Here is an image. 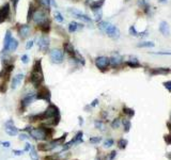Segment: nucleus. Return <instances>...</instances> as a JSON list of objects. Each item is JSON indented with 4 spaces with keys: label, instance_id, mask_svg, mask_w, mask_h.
<instances>
[{
    "label": "nucleus",
    "instance_id": "obj_1",
    "mask_svg": "<svg viewBox=\"0 0 171 160\" xmlns=\"http://www.w3.org/2000/svg\"><path fill=\"white\" fill-rule=\"evenodd\" d=\"M25 131L29 132V136L38 141H45L48 140L49 137L52 136L54 130L47 126L45 127H38V128H32V127H26Z\"/></svg>",
    "mask_w": 171,
    "mask_h": 160
},
{
    "label": "nucleus",
    "instance_id": "obj_2",
    "mask_svg": "<svg viewBox=\"0 0 171 160\" xmlns=\"http://www.w3.org/2000/svg\"><path fill=\"white\" fill-rule=\"evenodd\" d=\"M30 82L35 88L41 87V84L44 82V76L42 72V62L41 59L35 60L32 66V70L30 73Z\"/></svg>",
    "mask_w": 171,
    "mask_h": 160
},
{
    "label": "nucleus",
    "instance_id": "obj_3",
    "mask_svg": "<svg viewBox=\"0 0 171 160\" xmlns=\"http://www.w3.org/2000/svg\"><path fill=\"white\" fill-rule=\"evenodd\" d=\"M94 63H95V66H96L100 70H102V72L107 70L108 67L110 66V60H109L108 57H105V56L98 57V58L95 59Z\"/></svg>",
    "mask_w": 171,
    "mask_h": 160
},
{
    "label": "nucleus",
    "instance_id": "obj_4",
    "mask_svg": "<svg viewBox=\"0 0 171 160\" xmlns=\"http://www.w3.org/2000/svg\"><path fill=\"white\" fill-rule=\"evenodd\" d=\"M49 56H50L52 62L55 63V64H60L64 60V52L61 49H58V48L52 49V51H50V53H49Z\"/></svg>",
    "mask_w": 171,
    "mask_h": 160
},
{
    "label": "nucleus",
    "instance_id": "obj_5",
    "mask_svg": "<svg viewBox=\"0 0 171 160\" xmlns=\"http://www.w3.org/2000/svg\"><path fill=\"white\" fill-rule=\"evenodd\" d=\"M35 98H36V99H42V101L50 103V99H52L50 91H49L46 87L40 88L38 91V93H35Z\"/></svg>",
    "mask_w": 171,
    "mask_h": 160
},
{
    "label": "nucleus",
    "instance_id": "obj_6",
    "mask_svg": "<svg viewBox=\"0 0 171 160\" xmlns=\"http://www.w3.org/2000/svg\"><path fill=\"white\" fill-rule=\"evenodd\" d=\"M69 13H71L75 18H78V19H80V21H84V23H87V24H92V23H93L92 19H91V17H89L87 14H84L81 11H78V10H76V9H69Z\"/></svg>",
    "mask_w": 171,
    "mask_h": 160
},
{
    "label": "nucleus",
    "instance_id": "obj_7",
    "mask_svg": "<svg viewBox=\"0 0 171 160\" xmlns=\"http://www.w3.org/2000/svg\"><path fill=\"white\" fill-rule=\"evenodd\" d=\"M105 33L108 35L109 38H120V30L118 29V27L117 26H115V25H112L109 23V25L107 26V28L105 29Z\"/></svg>",
    "mask_w": 171,
    "mask_h": 160
},
{
    "label": "nucleus",
    "instance_id": "obj_8",
    "mask_svg": "<svg viewBox=\"0 0 171 160\" xmlns=\"http://www.w3.org/2000/svg\"><path fill=\"white\" fill-rule=\"evenodd\" d=\"M4 126H5V132H7L9 136L15 137L18 135V128L17 127H15L13 120H9V121H7L5 124H4Z\"/></svg>",
    "mask_w": 171,
    "mask_h": 160
},
{
    "label": "nucleus",
    "instance_id": "obj_9",
    "mask_svg": "<svg viewBox=\"0 0 171 160\" xmlns=\"http://www.w3.org/2000/svg\"><path fill=\"white\" fill-rule=\"evenodd\" d=\"M9 16H10V4L7 2L0 8V24L7 21Z\"/></svg>",
    "mask_w": 171,
    "mask_h": 160
},
{
    "label": "nucleus",
    "instance_id": "obj_10",
    "mask_svg": "<svg viewBox=\"0 0 171 160\" xmlns=\"http://www.w3.org/2000/svg\"><path fill=\"white\" fill-rule=\"evenodd\" d=\"M38 49L43 52H47L49 48V38L45 35H42L41 38H38Z\"/></svg>",
    "mask_w": 171,
    "mask_h": 160
},
{
    "label": "nucleus",
    "instance_id": "obj_11",
    "mask_svg": "<svg viewBox=\"0 0 171 160\" xmlns=\"http://www.w3.org/2000/svg\"><path fill=\"white\" fill-rule=\"evenodd\" d=\"M35 99V93H28V94H26L24 97L21 98V108L23 110L28 107L29 105L31 104L32 101Z\"/></svg>",
    "mask_w": 171,
    "mask_h": 160
},
{
    "label": "nucleus",
    "instance_id": "obj_12",
    "mask_svg": "<svg viewBox=\"0 0 171 160\" xmlns=\"http://www.w3.org/2000/svg\"><path fill=\"white\" fill-rule=\"evenodd\" d=\"M18 34L23 40L26 38H28L29 34H30V26L28 24H24L21 25L19 28H18Z\"/></svg>",
    "mask_w": 171,
    "mask_h": 160
},
{
    "label": "nucleus",
    "instance_id": "obj_13",
    "mask_svg": "<svg viewBox=\"0 0 171 160\" xmlns=\"http://www.w3.org/2000/svg\"><path fill=\"white\" fill-rule=\"evenodd\" d=\"M12 32L10 30H8L5 32V35H4V40H3V48H2V53H7L9 51V46H10L11 40H12Z\"/></svg>",
    "mask_w": 171,
    "mask_h": 160
},
{
    "label": "nucleus",
    "instance_id": "obj_14",
    "mask_svg": "<svg viewBox=\"0 0 171 160\" xmlns=\"http://www.w3.org/2000/svg\"><path fill=\"white\" fill-rule=\"evenodd\" d=\"M158 30H159V32H161L164 36H168V35L170 34V27H169V24L165 21H163L159 23Z\"/></svg>",
    "mask_w": 171,
    "mask_h": 160
},
{
    "label": "nucleus",
    "instance_id": "obj_15",
    "mask_svg": "<svg viewBox=\"0 0 171 160\" xmlns=\"http://www.w3.org/2000/svg\"><path fill=\"white\" fill-rule=\"evenodd\" d=\"M110 60V66L113 67V68H117V67H119L123 62V59L122 57L119 56V55H115V56H112L111 58H109Z\"/></svg>",
    "mask_w": 171,
    "mask_h": 160
},
{
    "label": "nucleus",
    "instance_id": "obj_16",
    "mask_svg": "<svg viewBox=\"0 0 171 160\" xmlns=\"http://www.w3.org/2000/svg\"><path fill=\"white\" fill-rule=\"evenodd\" d=\"M24 74H17V75H15L13 80H12V84H11V88L15 90V89H17L19 87V84L23 82V80H24Z\"/></svg>",
    "mask_w": 171,
    "mask_h": 160
},
{
    "label": "nucleus",
    "instance_id": "obj_17",
    "mask_svg": "<svg viewBox=\"0 0 171 160\" xmlns=\"http://www.w3.org/2000/svg\"><path fill=\"white\" fill-rule=\"evenodd\" d=\"M171 72L170 68L168 67H157V68H153V70L150 72L151 76H155V75H166V74H169Z\"/></svg>",
    "mask_w": 171,
    "mask_h": 160
},
{
    "label": "nucleus",
    "instance_id": "obj_18",
    "mask_svg": "<svg viewBox=\"0 0 171 160\" xmlns=\"http://www.w3.org/2000/svg\"><path fill=\"white\" fill-rule=\"evenodd\" d=\"M105 3V0H94V1H92L90 3V9L93 12H95V11H98L101 10L102 7L104 5Z\"/></svg>",
    "mask_w": 171,
    "mask_h": 160
},
{
    "label": "nucleus",
    "instance_id": "obj_19",
    "mask_svg": "<svg viewBox=\"0 0 171 160\" xmlns=\"http://www.w3.org/2000/svg\"><path fill=\"white\" fill-rule=\"evenodd\" d=\"M81 28H84V26L81 24H78L76 21H72V23H70V25H69V32L74 33V32L78 31V30Z\"/></svg>",
    "mask_w": 171,
    "mask_h": 160
},
{
    "label": "nucleus",
    "instance_id": "obj_20",
    "mask_svg": "<svg viewBox=\"0 0 171 160\" xmlns=\"http://www.w3.org/2000/svg\"><path fill=\"white\" fill-rule=\"evenodd\" d=\"M129 33L133 35V36H138V38H142V36H147L148 35V31H142V32L137 31L134 26H130V28H129Z\"/></svg>",
    "mask_w": 171,
    "mask_h": 160
},
{
    "label": "nucleus",
    "instance_id": "obj_21",
    "mask_svg": "<svg viewBox=\"0 0 171 160\" xmlns=\"http://www.w3.org/2000/svg\"><path fill=\"white\" fill-rule=\"evenodd\" d=\"M125 63H126V65L130 66V67H139L140 66V63L137 58H132V59L127 60Z\"/></svg>",
    "mask_w": 171,
    "mask_h": 160
},
{
    "label": "nucleus",
    "instance_id": "obj_22",
    "mask_svg": "<svg viewBox=\"0 0 171 160\" xmlns=\"http://www.w3.org/2000/svg\"><path fill=\"white\" fill-rule=\"evenodd\" d=\"M84 132L82 131H78L76 133V136L73 138V141L75 144H79V143H82L84 142Z\"/></svg>",
    "mask_w": 171,
    "mask_h": 160
},
{
    "label": "nucleus",
    "instance_id": "obj_23",
    "mask_svg": "<svg viewBox=\"0 0 171 160\" xmlns=\"http://www.w3.org/2000/svg\"><path fill=\"white\" fill-rule=\"evenodd\" d=\"M17 47H18V41L16 40V38H12L11 43H10V46H9V51H11V52L15 51V50L17 49Z\"/></svg>",
    "mask_w": 171,
    "mask_h": 160
},
{
    "label": "nucleus",
    "instance_id": "obj_24",
    "mask_svg": "<svg viewBox=\"0 0 171 160\" xmlns=\"http://www.w3.org/2000/svg\"><path fill=\"white\" fill-rule=\"evenodd\" d=\"M154 46H155L154 42H150V41H148V42H141L139 44H137V47H139V48H152Z\"/></svg>",
    "mask_w": 171,
    "mask_h": 160
},
{
    "label": "nucleus",
    "instance_id": "obj_25",
    "mask_svg": "<svg viewBox=\"0 0 171 160\" xmlns=\"http://www.w3.org/2000/svg\"><path fill=\"white\" fill-rule=\"evenodd\" d=\"M29 155H30V159L31 160H40L38 152H36L34 146H31V148H30V150H29Z\"/></svg>",
    "mask_w": 171,
    "mask_h": 160
},
{
    "label": "nucleus",
    "instance_id": "obj_26",
    "mask_svg": "<svg viewBox=\"0 0 171 160\" xmlns=\"http://www.w3.org/2000/svg\"><path fill=\"white\" fill-rule=\"evenodd\" d=\"M138 4H139V7H141L144 10V12H149V10H150V4L148 3L146 0H139L138 1Z\"/></svg>",
    "mask_w": 171,
    "mask_h": 160
},
{
    "label": "nucleus",
    "instance_id": "obj_27",
    "mask_svg": "<svg viewBox=\"0 0 171 160\" xmlns=\"http://www.w3.org/2000/svg\"><path fill=\"white\" fill-rule=\"evenodd\" d=\"M122 123H123V126H124V131L128 132L129 129H130V126H132L130 121H129V120H123Z\"/></svg>",
    "mask_w": 171,
    "mask_h": 160
},
{
    "label": "nucleus",
    "instance_id": "obj_28",
    "mask_svg": "<svg viewBox=\"0 0 171 160\" xmlns=\"http://www.w3.org/2000/svg\"><path fill=\"white\" fill-rule=\"evenodd\" d=\"M94 126H95V128L101 129V130H105V125H104V123L102 122L101 120H96V121L94 122Z\"/></svg>",
    "mask_w": 171,
    "mask_h": 160
},
{
    "label": "nucleus",
    "instance_id": "obj_29",
    "mask_svg": "<svg viewBox=\"0 0 171 160\" xmlns=\"http://www.w3.org/2000/svg\"><path fill=\"white\" fill-rule=\"evenodd\" d=\"M120 125H121V120H120V118H115L111 123V127L112 128H115V129L119 128Z\"/></svg>",
    "mask_w": 171,
    "mask_h": 160
},
{
    "label": "nucleus",
    "instance_id": "obj_30",
    "mask_svg": "<svg viewBox=\"0 0 171 160\" xmlns=\"http://www.w3.org/2000/svg\"><path fill=\"white\" fill-rule=\"evenodd\" d=\"M118 145H119V147L121 148V150H124V148L126 147V145H127V140L120 139L119 141H118Z\"/></svg>",
    "mask_w": 171,
    "mask_h": 160
},
{
    "label": "nucleus",
    "instance_id": "obj_31",
    "mask_svg": "<svg viewBox=\"0 0 171 160\" xmlns=\"http://www.w3.org/2000/svg\"><path fill=\"white\" fill-rule=\"evenodd\" d=\"M123 112L125 113L126 115H128L129 118H132V116H134V114H135V111H134L133 109L130 108H123Z\"/></svg>",
    "mask_w": 171,
    "mask_h": 160
},
{
    "label": "nucleus",
    "instance_id": "obj_32",
    "mask_svg": "<svg viewBox=\"0 0 171 160\" xmlns=\"http://www.w3.org/2000/svg\"><path fill=\"white\" fill-rule=\"evenodd\" d=\"M55 18H56V21H59V23H63V21H64V18H63L62 14L60 13L59 11H56V12H55Z\"/></svg>",
    "mask_w": 171,
    "mask_h": 160
},
{
    "label": "nucleus",
    "instance_id": "obj_33",
    "mask_svg": "<svg viewBox=\"0 0 171 160\" xmlns=\"http://www.w3.org/2000/svg\"><path fill=\"white\" fill-rule=\"evenodd\" d=\"M113 143H115V141L112 139H107L105 140L104 142V147L105 148H108V147H111L112 145H113Z\"/></svg>",
    "mask_w": 171,
    "mask_h": 160
},
{
    "label": "nucleus",
    "instance_id": "obj_34",
    "mask_svg": "<svg viewBox=\"0 0 171 160\" xmlns=\"http://www.w3.org/2000/svg\"><path fill=\"white\" fill-rule=\"evenodd\" d=\"M101 141H102L101 137H92V138H90V142L92 144H98Z\"/></svg>",
    "mask_w": 171,
    "mask_h": 160
},
{
    "label": "nucleus",
    "instance_id": "obj_35",
    "mask_svg": "<svg viewBox=\"0 0 171 160\" xmlns=\"http://www.w3.org/2000/svg\"><path fill=\"white\" fill-rule=\"evenodd\" d=\"M152 55H158V56H170L171 51H154L151 52Z\"/></svg>",
    "mask_w": 171,
    "mask_h": 160
},
{
    "label": "nucleus",
    "instance_id": "obj_36",
    "mask_svg": "<svg viewBox=\"0 0 171 160\" xmlns=\"http://www.w3.org/2000/svg\"><path fill=\"white\" fill-rule=\"evenodd\" d=\"M21 59V62L24 63V64H27V63L29 62V57H28V55H23Z\"/></svg>",
    "mask_w": 171,
    "mask_h": 160
},
{
    "label": "nucleus",
    "instance_id": "obj_37",
    "mask_svg": "<svg viewBox=\"0 0 171 160\" xmlns=\"http://www.w3.org/2000/svg\"><path fill=\"white\" fill-rule=\"evenodd\" d=\"M94 15H95V19H96V21H100V19L102 18V11L101 10L95 11Z\"/></svg>",
    "mask_w": 171,
    "mask_h": 160
},
{
    "label": "nucleus",
    "instance_id": "obj_38",
    "mask_svg": "<svg viewBox=\"0 0 171 160\" xmlns=\"http://www.w3.org/2000/svg\"><path fill=\"white\" fill-rule=\"evenodd\" d=\"M29 138H30V136L27 135V133H21V135H19V140H23V141H25V140H28Z\"/></svg>",
    "mask_w": 171,
    "mask_h": 160
},
{
    "label": "nucleus",
    "instance_id": "obj_39",
    "mask_svg": "<svg viewBox=\"0 0 171 160\" xmlns=\"http://www.w3.org/2000/svg\"><path fill=\"white\" fill-rule=\"evenodd\" d=\"M115 156H117V152H115V150H112L111 153L109 154V157L107 160H113L115 158Z\"/></svg>",
    "mask_w": 171,
    "mask_h": 160
},
{
    "label": "nucleus",
    "instance_id": "obj_40",
    "mask_svg": "<svg viewBox=\"0 0 171 160\" xmlns=\"http://www.w3.org/2000/svg\"><path fill=\"white\" fill-rule=\"evenodd\" d=\"M164 87L166 88L169 92H171V81H166V82H164Z\"/></svg>",
    "mask_w": 171,
    "mask_h": 160
},
{
    "label": "nucleus",
    "instance_id": "obj_41",
    "mask_svg": "<svg viewBox=\"0 0 171 160\" xmlns=\"http://www.w3.org/2000/svg\"><path fill=\"white\" fill-rule=\"evenodd\" d=\"M32 46H33V41L32 40H29L27 44H26V49H30L32 48Z\"/></svg>",
    "mask_w": 171,
    "mask_h": 160
},
{
    "label": "nucleus",
    "instance_id": "obj_42",
    "mask_svg": "<svg viewBox=\"0 0 171 160\" xmlns=\"http://www.w3.org/2000/svg\"><path fill=\"white\" fill-rule=\"evenodd\" d=\"M13 154H14V155H16V156H21V155H23V154H24V150H13Z\"/></svg>",
    "mask_w": 171,
    "mask_h": 160
},
{
    "label": "nucleus",
    "instance_id": "obj_43",
    "mask_svg": "<svg viewBox=\"0 0 171 160\" xmlns=\"http://www.w3.org/2000/svg\"><path fill=\"white\" fill-rule=\"evenodd\" d=\"M31 144L30 143H26V146H25V150H24V152H29L30 150V148H31Z\"/></svg>",
    "mask_w": 171,
    "mask_h": 160
},
{
    "label": "nucleus",
    "instance_id": "obj_44",
    "mask_svg": "<svg viewBox=\"0 0 171 160\" xmlns=\"http://www.w3.org/2000/svg\"><path fill=\"white\" fill-rule=\"evenodd\" d=\"M98 104V99H94V101L90 104V107H92V108H93V107H96Z\"/></svg>",
    "mask_w": 171,
    "mask_h": 160
},
{
    "label": "nucleus",
    "instance_id": "obj_45",
    "mask_svg": "<svg viewBox=\"0 0 171 160\" xmlns=\"http://www.w3.org/2000/svg\"><path fill=\"white\" fill-rule=\"evenodd\" d=\"M18 2H19V0H12V3H13V8H14V10H16Z\"/></svg>",
    "mask_w": 171,
    "mask_h": 160
},
{
    "label": "nucleus",
    "instance_id": "obj_46",
    "mask_svg": "<svg viewBox=\"0 0 171 160\" xmlns=\"http://www.w3.org/2000/svg\"><path fill=\"white\" fill-rule=\"evenodd\" d=\"M165 141L167 144H171V136H165Z\"/></svg>",
    "mask_w": 171,
    "mask_h": 160
},
{
    "label": "nucleus",
    "instance_id": "obj_47",
    "mask_svg": "<svg viewBox=\"0 0 171 160\" xmlns=\"http://www.w3.org/2000/svg\"><path fill=\"white\" fill-rule=\"evenodd\" d=\"M1 144H2L3 147H10V145H11V143L9 142V141H7V142H1Z\"/></svg>",
    "mask_w": 171,
    "mask_h": 160
},
{
    "label": "nucleus",
    "instance_id": "obj_48",
    "mask_svg": "<svg viewBox=\"0 0 171 160\" xmlns=\"http://www.w3.org/2000/svg\"><path fill=\"white\" fill-rule=\"evenodd\" d=\"M84 124V118H81V116H79V126H81Z\"/></svg>",
    "mask_w": 171,
    "mask_h": 160
},
{
    "label": "nucleus",
    "instance_id": "obj_49",
    "mask_svg": "<svg viewBox=\"0 0 171 160\" xmlns=\"http://www.w3.org/2000/svg\"><path fill=\"white\" fill-rule=\"evenodd\" d=\"M50 1V3H52V5H54V7H57V3L55 2V0H49Z\"/></svg>",
    "mask_w": 171,
    "mask_h": 160
},
{
    "label": "nucleus",
    "instance_id": "obj_50",
    "mask_svg": "<svg viewBox=\"0 0 171 160\" xmlns=\"http://www.w3.org/2000/svg\"><path fill=\"white\" fill-rule=\"evenodd\" d=\"M167 157L171 160V153H168V154H167Z\"/></svg>",
    "mask_w": 171,
    "mask_h": 160
},
{
    "label": "nucleus",
    "instance_id": "obj_51",
    "mask_svg": "<svg viewBox=\"0 0 171 160\" xmlns=\"http://www.w3.org/2000/svg\"><path fill=\"white\" fill-rule=\"evenodd\" d=\"M167 0H158V2H166Z\"/></svg>",
    "mask_w": 171,
    "mask_h": 160
},
{
    "label": "nucleus",
    "instance_id": "obj_52",
    "mask_svg": "<svg viewBox=\"0 0 171 160\" xmlns=\"http://www.w3.org/2000/svg\"><path fill=\"white\" fill-rule=\"evenodd\" d=\"M95 160H102V159L100 158V157H96V159H95Z\"/></svg>",
    "mask_w": 171,
    "mask_h": 160
},
{
    "label": "nucleus",
    "instance_id": "obj_53",
    "mask_svg": "<svg viewBox=\"0 0 171 160\" xmlns=\"http://www.w3.org/2000/svg\"><path fill=\"white\" fill-rule=\"evenodd\" d=\"M170 118H171V114H170Z\"/></svg>",
    "mask_w": 171,
    "mask_h": 160
}]
</instances>
